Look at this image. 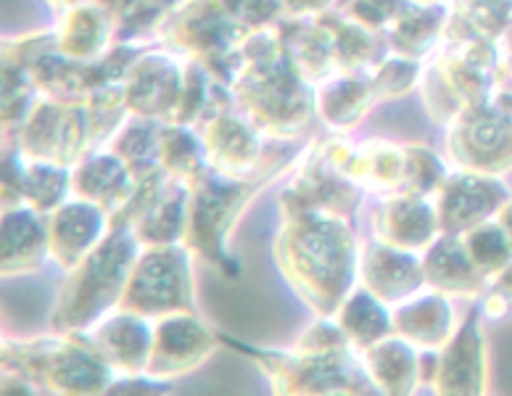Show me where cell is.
Instances as JSON below:
<instances>
[{
	"label": "cell",
	"instance_id": "1",
	"mask_svg": "<svg viewBox=\"0 0 512 396\" xmlns=\"http://www.w3.org/2000/svg\"><path fill=\"white\" fill-rule=\"evenodd\" d=\"M275 262L315 317H336L359 280V246L349 217L291 214L280 225Z\"/></svg>",
	"mask_w": 512,
	"mask_h": 396
},
{
	"label": "cell",
	"instance_id": "2",
	"mask_svg": "<svg viewBox=\"0 0 512 396\" xmlns=\"http://www.w3.org/2000/svg\"><path fill=\"white\" fill-rule=\"evenodd\" d=\"M140 251L143 246L130 222L111 217L106 238L69 272L51 312L53 333H82L114 312L125 296Z\"/></svg>",
	"mask_w": 512,
	"mask_h": 396
},
{
	"label": "cell",
	"instance_id": "3",
	"mask_svg": "<svg viewBox=\"0 0 512 396\" xmlns=\"http://www.w3.org/2000/svg\"><path fill=\"white\" fill-rule=\"evenodd\" d=\"M3 373L32 381L48 396H98L117 373L80 333L3 338Z\"/></svg>",
	"mask_w": 512,
	"mask_h": 396
},
{
	"label": "cell",
	"instance_id": "4",
	"mask_svg": "<svg viewBox=\"0 0 512 396\" xmlns=\"http://www.w3.org/2000/svg\"><path fill=\"white\" fill-rule=\"evenodd\" d=\"M220 341L262 367L264 375L270 378V389L275 396H328L338 391H349L357 396H383L370 381L354 346L336 349V352H301L291 346L288 352H275V349H256L251 344H241L225 333H220Z\"/></svg>",
	"mask_w": 512,
	"mask_h": 396
},
{
	"label": "cell",
	"instance_id": "5",
	"mask_svg": "<svg viewBox=\"0 0 512 396\" xmlns=\"http://www.w3.org/2000/svg\"><path fill=\"white\" fill-rule=\"evenodd\" d=\"M309 80L286 59L280 48L264 59L241 61L235 74V96L246 106L259 130L275 135H296L312 111Z\"/></svg>",
	"mask_w": 512,
	"mask_h": 396
},
{
	"label": "cell",
	"instance_id": "6",
	"mask_svg": "<svg viewBox=\"0 0 512 396\" xmlns=\"http://www.w3.org/2000/svg\"><path fill=\"white\" fill-rule=\"evenodd\" d=\"M262 185L264 180H233L212 169L191 185V220L185 246L206 262L217 264L227 278L241 272V264L227 251V238Z\"/></svg>",
	"mask_w": 512,
	"mask_h": 396
},
{
	"label": "cell",
	"instance_id": "7",
	"mask_svg": "<svg viewBox=\"0 0 512 396\" xmlns=\"http://www.w3.org/2000/svg\"><path fill=\"white\" fill-rule=\"evenodd\" d=\"M191 257L185 243L140 251L119 307L154 323L169 315H198Z\"/></svg>",
	"mask_w": 512,
	"mask_h": 396
},
{
	"label": "cell",
	"instance_id": "8",
	"mask_svg": "<svg viewBox=\"0 0 512 396\" xmlns=\"http://www.w3.org/2000/svg\"><path fill=\"white\" fill-rule=\"evenodd\" d=\"M454 169L499 177L512 169V117L489 101L470 106L449 125Z\"/></svg>",
	"mask_w": 512,
	"mask_h": 396
},
{
	"label": "cell",
	"instance_id": "9",
	"mask_svg": "<svg viewBox=\"0 0 512 396\" xmlns=\"http://www.w3.org/2000/svg\"><path fill=\"white\" fill-rule=\"evenodd\" d=\"M88 143H93L90 117L80 103L43 101L24 117L22 151L27 159L72 167L88 151Z\"/></svg>",
	"mask_w": 512,
	"mask_h": 396
},
{
	"label": "cell",
	"instance_id": "10",
	"mask_svg": "<svg viewBox=\"0 0 512 396\" xmlns=\"http://www.w3.org/2000/svg\"><path fill=\"white\" fill-rule=\"evenodd\" d=\"M433 396H486L489 389V349L483 333L481 304L470 309L457 325L431 367Z\"/></svg>",
	"mask_w": 512,
	"mask_h": 396
},
{
	"label": "cell",
	"instance_id": "11",
	"mask_svg": "<svg viewBox=\"0 0 512 396\" xmlns=\"http://www.w3.org/2000/svg\"><path fill=\"white\" fill-rule=\"evenodd\" d=\"M220 344V333H214L198 315L161 317L156 320L146 375L175 383L204 365Z\"/></svg>",
	"mask_w": 512,
	"mask_h": 396
},
{
	"label": "cell",
	"instance_id": "12",
	"mask_svg": "<svg viewBox=\"0 0 512 396\" xmlns=\"http://www.w3.org/2000/svg\"><path fill=\"white\" fill-rule=\"evenodd\" d=\"M507 198L510 191L499 177L454 169L433 201L439 212L441 233L462 235L481 222L494 220L499 209L507 204Z\"/></svg>",
	"mask_w": 512,
	"mask_h": 396
},
{
	"label": "cell",
	"instance_id": "13",
	"mask_svg": "<svg viewBox=\"0 0 512 396\" xmlns=\"http://www.w3.org/2000/svg\"><path fill=\"white\" fill-rule=\"evenodd\" d=\"M191 82V64L177 66L169 56H143L138 64H132L125 80V96L138 117H161L175 122L180 119L185 96Z\"/></svg>",
	"mask_w": 512,
	"mask_h": 396
},
{
	"label": "cell",
	"instance_id": "14",
	"mask_svg": "<svg viewBox=\"0 0 512 396\" xmlns=\"http://www.w3.org/2000/svg\"><path fill=\"white\" fill-rule=\"evenodd\" d=\"M154 328V320L117 307L101 317L93 328L82 330L80 336L117 375H140L146 373L148 360H151Z\"/></svg>",
	"mask_w": 512,
	"mask_h": 396
},
{
	"label": "cell",
	"instance_id": "15",
	"mask_svg": "<svg viewBox=\"0 0 512 396\" xmlns=\"http://www.w3.org/2000/svg\"><path fill=\"white\" fill-rule=\"evenodd\" d=\"M359 286L394 309L396 304L428 288L423 254L394 249L375 238L370 243H362L359 246Z\"/></svg>",
	"mask_w": 512,
	"mask_h": 396
},
{
	"label": "cell",
	"instance_id": "16",
	"mask_svg": "<svg viewBox=\"0 0 512 396\" xmlns=\"http://www.w3.org/2000/svg\"><path fill=\"white\" fill-rule=\"evenodd\" d=\"M241 24L227 14L222 0H188L175 19L169 22V35L183 51H191L201 56V66H209L212 61L227 64L238 40Z\"/></svg>",
	"mask_w": 512,
	"mask_h": 396
},
{
	"label": "cell",
	"instance_id": "17",
	"mask_svg": "<svg viewBox=\"0 0 512 396\" xmlns=\"http://www.w3.org/2000/svg\"><path fill=\"white\" fill-rule=\"evenodd\" d=\"M362 188L328 164L317 151L315 162L307 164L280 193V209L286 217L304 212H325L338 217H352L359 206Z\"/></svg>",
	"mask_w": 512,
	"mask_h": 396
},
{
	"label": "cell",
	"instance_id": "18",
	"mask_svg": "<svg viewBox=\"0 0 512 396\" xmlns=\"http://www.w3.org/2000/svg\"><path fill=\"white\" fill-rule=\"evenodd\" d=\"M201 140L212 172L233 180H259V164L264 159L262 140L256 127L243 122L238 114L227 109L217 111L201 130Z\"/></svg>",
	"mask_w": 512,
	"mask_h": 396
},
{
	"label": "cell",
	"instance_id": "19",
	"mask_svg": "<svg viewBox=\"0 0 512 396\" xmlns=\"http://www.w3.org/2000/svg\"><path fill=\"white\" fill-rule=\"evenodd\" d=\"M111 228V214L85 198H72L48 214V243L51 259L61 270L72 272Z\"/></svg>",
	"mask_w": 512,
	"mask_h": 396
},
{
	"label": "cell",
	"instance_id": "20",
	"mask_svg": "<svg viewBox=\"0 0 512 396\" xmlns=\"http://www.w3.org/2000/svg\"><path fill=\"white\" fill-rule=\"evenodd\" d=\"M370 222H373L375 241L415 254H423L441 235L436 204L428 196H412V193L383 198Z\"/></svg>",
	"mask_w": 512,
	"mask_h": 396
},
{
	"label": "cell",
	"instance_id": "21",
	"mask_svg": "<svg viewBox=\"0 0 512 396\" xmlns=\"http://www.w3.org/2000/svg\"><path fill=\"white\" fill-rule=\"evenodd\" d=\"M391 315H394L396 336L410 341L420 352L433 354H439L452 341L460 325L454 320L452 299L433 288H425L412 299L396 304Z\"/></svg>",
	"mask_w": 512,
	"mask_h": 396
},
{
	"label": "cell",
	"instance_id": "22",
	"mask_svg": "<svg viewBox=\"0 0 512 396\" xmlns=\"http://www.w3.org/2000/svg\"><path fill=\"white\" fill-rule=\"evenodd\" d=\"M425 283L433 291L449 299L481 301L489 291V280L470 262L468 251L462 246L460 235L441 233L436 241L423 251Z\"/></svg>",
	"mask_w": 512,
	"mask_h": 396
},
{
	"label": "cell",
	"instance_id": "23",
	"mask_svg": "<svg viewBox=\"0 0 512 396\" xmlns=\"http://www.w3.org/2000/svg\"><path fill=\"white\" fill-rule=\"evenodd\" d=\"M359 360L383 396H415L425 378L420 349L396 333L367 349H359Z\"/></svg>",
	"mask_w": 512,
	"mask_h": 396
},
{
	"label": "cell",
	"instance_id": "24",
	"mask_svg": "<svg viewBox=\"0 0 512 396\" xmlns=\"http://www.w3.org/2000/svg\"><path fill=\"white\" fill-rule=\"evenodd\" d=\"M135 185H138V180L130 172V167L106 148L96 151V154H88L72 169L74 198H85L90 204H98L111 217L130 201Z\"/></svg>",
	"mask_w": 512,
	"mask_h": 396
},
{
	"label": "cell",
	"instance_id": "25",
	"mask_svg": "<svg viewBox=\"0 0 512 396\" xmlns=\"http://www.w3.org/2000/svg\"><path fill=\"white\" fill-rule=\"evenodd\" d=\"M51 259L48 243V214L32 206L3 209V275L16 278L40 270Z\"/></svg>",
	"mask_w": 512,
	"mask_h": 396
},
{
	"label": "cell",
	"instance_id": "26",
	"mask_svg": "<svg viewBox=\"0 0 512 396\" xmlns=\"http://www.w3.org/2000/svg\"><path fill=\"white\" fill-rule=\"evenodd\" d=\"M188 220H191V185L169 180L154 204L132 222V230L143 249L177 246V243H185Z\"/></svg>",
	"mask_w": 512,
	"mask_h": 396
},
{
	"label": "cell",
	"instance_id": "27",
	"mask_svg": "<svg viewBox=\"0 0 512 396\" xmlns=\"http://www.w3.org/2000/svg\"><path fill=\"white\" fill-rule=\"evenodd\" d=\"M114 32V14L103 3H82V6L69 8L61 30L56 32L59 37V51L69 59L77 61H98L101 51Z\"/></svg>",
	"mask_w": 512,
	"mask_h": 396
},
{
	"label": "cell",
	"instance_id": "28",
	"mask_svg": "<svg viewBox=\"0 0 512 396\" xmlns=\"http://www.w3.org/2000/svg\"><path fill=\"white\" fill-rule=\"evenodd\" d=\"M373 98L375 90L367 77L359 80L354 74H338V77H328L320 82L317 109L333 130H352L370 111Z\"/></svg>",
	"mask_w": 512,
	"mask_h": 396
},
{
	"label": "cell",
	"instance_id": "29",
	"mask_svg": "<svg viewBox=\"0 0 512 396\" xmlns=\"http://www.w3.org/2000/svg\"><path fill=\"white\" fill-rule=\"evenodd\" d=\"M336 323L341 325L357 352L396 333L391 307L362 286L354 288L352 296L344 301V307L338 309Z\"/></svg>",
	"mask_w": 512,
	"mask_h": 396
},
{
	"label": "cell",
	"instance_id": "30",
	"mask_svg": "<svg viewBox=\"0 0 512 396\" xmlns=\"http://www.w3.org/2000/svg\"><path fill=\"white\" fill-rule=\"evenodd\" d=\"M391 48L399 56L415 59L423 56L439 43V37L447 32V22L439 6H417V3H404V8L396 14V19L386 27Z\"/></svg>",
	"mask_w": 512,
	"mask_h": 396
},
{
	"label": "cell",
	"instance_id": "31",
	"mask_svg": "<svg viewBox=\"0 0 512 396\" xmlns=\"http://www.w3.org/2000/svg\"><path fill=\"white\" fill-rule=\"evenodd\" d=\"M159 143L161 130H156L146 117H135L130 122H122L109 140V148L114 156H119L122 162L130 167L135 180L151 175L159 167Z\"/></svg>",
	"mask_w": 512,
	"mask_h": 396
},
{
	"label": "cell",
	"instance_id": "32",
	"mask_svg": "<svg viewBox=\"0 0 512 396\" xmlns=\"http://www.w3.org/2000/svg\"><path fill=\"white\" fill-rule=\"evenodd\" d=\"M72 193V167L59 162H37L27 159L22 167V196L24 204L35 212H56Z\"/></svg>",
	"mask_w": 512,
	"mask_h": 396
},
{
	"label": "cell",
	"instance_id": "33",
	"mask_svg": "<svg viewBox=\"0 0 512 396\" xmlns=\"http://www.w3.org/2000/svg\"><path fill=\"white\" fill-rule=\"evenodd\" d=\"M460 238L465 251H468L470 262L476 264V270L489 283L497 278L502 267L512 259V241L507 238L505 230L499 228L497 220L481 222L476 228L465 230Z\"/></svg>",
	"mask_w": 512,
	"mask_h": 396
},
{
	"label": "cell",
	"instance_id": "34",
	"mask_svg": "<svg viewBox=\"0 0 512 396\" xmlns=\"http://www.w3.org/2000/svg\"><path fill=\"white\" fill-rule=\"evenodd\" d=\"M449 169L425 146H407V193L412 196H436Z\"/></svg>",
	"mask_w": 512,
	"mask_h": 396
},
{
	"label": "cell",
	"instance_id": "35",
	"mask_svg": "<svg viewBox=\"0 0 512 396\" xmlns=\"http://www.w3.org/2000/svg\"><path fill=\"white\" fill-rule=\"evenodd\" d=\"M420 77V64L407 56H394V59H381L370 66L367 80L373 85L375 98H396L407 93Z\"/></svg>",
	"mask_w": 512,
	"mask_h": 396
},
{
	"label": "cell",
	"instance_id": "36",
	"mask_svg": "<svg viewBox=\"0 0 512 396\" xmlns=\"http://www.w3.org/2000/svg\"><path fill=\"white\" fill-rule=\"evenodd\" d=\"M402 8V0H349L346 14H349L352 22L362 24V27L375 32L394 22L396 14H399Z\"/></svg>",
	"mask_w": 512,
	"mask_h": 396
},
{
	"label": "cell",
	"instance_id": "37",
	"mask_svg": "<svg viewBox=\"0 0 512 396\" xmlns=\"http://www.w3.org/2000/svg\"><path fill=\"white\" fill-rule=\"evenodd\" d=\"M175 383L159 381L151 375H117L98 396H172Z\"/></svg>",
	"mask_w": 512,
	"mask_h": 396
},
{
	"label": "cell",
	"instance_id": "38",
	"mask_svg": "<svg viewBox=\"0 0 512 396\" xmlns=\"http://www.w3.org/2000/svg\"><path fill=\"white\" fill-rule=\"evenodd\" d=\"M222 6L227 8V14L233 16L235 22L251 24V27L272 22L283 11L280 0H222Z\"/></svg>",
	"mask_w": 512,
	"mask_h": 396
},
{
	"label": "cell",
	"instance_id": "39",
	"mask_svg": "<svg viewBox=\"0 0 512 396\" xmlns=\"http://www.w3.org/2000/svg\"><path fill=\"white\" fill-rule=\"evenodd\" d=\"M489 103L512 117V53L499 59L494 80H491Z\"/></svg>",
	"mask_w": 512,
	"mask_h": 396
},
{
	"label": "cell",
	"instance_id": "40",
	"mask_svg": "<svg viewBox=\"0 0 512 396\" xmlns=\"http://www.w3.org/2000/svg\"><path fill=\"white\" fill-rule=\"evenodd\" d=\"M3 396H48L40 386L16 373H3Z\"/></svg>",
	"mask_w": 512,
	"mask_h": 396
},
{
	"label": "cell",
	"instance_id": "41",
	"mask_svg": "<svg viewBox=\"0 0 512 396\" xmlns=\"http://www.w3.org/2000/svg\"><path fill=\"white\" fill-rule=\"evenodd\" d=\"M489 294L499 296V299L507 301L512 307V259L502 267V272H499L497 278L489 283Z\"/></svg>",
	"mask_w": 512,
	"mask_h": 396
},
{
	"label": "cell",
	"instance_id": "42",
	"mask_svg": "<svg viewBox=\"0 0 512 396\" xmlns=\"http://www.w3.org/2000/svg\"><path fill=\"white\" fill-rule=\"evenodd\" d=\"M494 220L499 222V228L505 230L507 238H510V241H512V196L507 198V204L502 206V209H499L497 217H494Z\"/></svg>",
	"mask_w": 512,
	"mask_h": 396
},
{
	"label": "cell",
	"instance_id": "43",
	"mask_svg": "<svg viewBox=\"0 0 512 396\" xmlns=\"http://www.w3.org/2000/svg\"><path fill=\"white\" fill-rule=\"evenodd\" d=\"M53 6H64V8H74V6H82V3H90V0H48Z\"/></svg>",
	"mask_w": 512,
	"mask_h": 396
},
{
	"label": "cell",
	"instance_id": "44",
	"mask_svg": "<svg viewBox=\"0 0 512 396\" xmlns=\"http://www.w3.org/2000/svg\"><path fill=\"white\" fill-rule=\"evenodd\" d=\"M407 3H417V6H439L441 0H407Z\"/></svg>",
	"mask_w": 512,
	"mask_h": 396
},
{
	"label": "cell",
	"instance_id": "45",
	"mask_svg": "<svg viewBox=\"0 0 512 396\" xmlns=\"http://www.w3.org/2000/svg\"><path fill=\"white\" fill-rule=\"evenodd\" d=\"M328 396H357V394H349V391H338V394H328Z\"/></svg>",
	"mask_w": 512,
	"mask_h": 396
}]
</instances>
